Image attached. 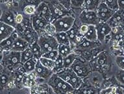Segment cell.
I'll return each instance as SVG.
<instances>
[{
  "label": "cell",
  "instance_id": "obj_1",
  "mask_svg": "<svg viewBox=\"0 0 124 94\" xmlns=\"http://www.w3.org/2000/svg\"><path fill=\"white\" fill-rule=\"evenodd\" d=\"M47 84L55 94H73L75 91L69 84L58 77L55 73H53L48 79Z\"/></svg>",
  "mask_w": 124,
  "mask_h": 94
},
{
  "label": "cell",
  "instance_id": "obj_2",
  "mask_svg": "<svg viewBox=\"0 0 124 94\" xmlns=\"http://www.w3.org/2000/svg\"><path fill=\"white\" fill-rule=\"evenodd\" d=\"M1 64L9 70H16L22 64L21 53L14 51H3V60Z\"/></svg>",
  "mask_w": 124,
  "mask_h": 94
},
{
  "label": "cell",
  "instance_id": "obj_3",
  "mask_svg": "<svg viewBox=\"0 0 124 94\" xmlns=\"http://www.w3.org/2000/svg\"><path fill=\"white\" fill-rule=\"evenodd\" d=\"M55 74L68 84H69L75 90H78L83 84V79L78 77L70 68L64 69Z\"/></svg>",
  "mask_w": 124,
  "mask_h": 94
},
{
  "label": "cell",
  "instance_id": "obj_4",
  "mask_svg": "<svg viewBox=\"0 0 124 94\" xmlns=\"http://www.w3.org/2000/svg\"><path fill=\"white\" fill-rule=\"evenodd\" d=\"M38 43L40 47L42 55L53 50H57L59 47V43L56 40L55 36H50L46 33L39 36Z\"/></svg>",
  "mask_w": 124,
  "mask_h": 94
},
{
  "label": "cell",
  "instance_id": "obj_5",
  "mask_svg": "<svg viewBox=\"0 0 124 94\" xmlns=\"http://www.w3.org/2000/svg\"><path fill=\"white\" fill-rule=\"evenodd\" d=\"M75 22V18L71 15H68L55 19L51 23L55 27L57 33H60V32L66 33L72 27Z\"/></svg>",
  "mask_w": 124,
  "mask_h": 94
},
{
  "label": "cell",
  "instance_id": "obj_6",
  "mask_svg": "<svg viewBox=\"0 0 124 94\" xmlns=\"http://www.w3.org/2000/svg\"><path fill=\"white\" fill-rule=\"evenodd\" d=\"M70 68L82 79L86 77L90 72L89 64L85 60L83 59V58L79 57L75 59L74 62L70 66Z\"/></svg>",
  "mask_w": 124,
  "mask_h": 94
},
{
  "label": "cell",
  "instance_id": "obj_7",
  "mask_svg": "<svg viewBox=\"0 0 124 94\" xmlns=\"http://www.w3.org/2000/svg\"><path fill=\"white\" fill-rule=\"evenodd\" d=\"M79 20L82 24L87 25H96L100 22L96 11L91 10H82L79 15Z\"/></svg>",
  "mask_w": 124,
  "mask_h": 94
},
{
  "label": "cell",
  "instance_id": "obj_8",
  "mask_svg": "<svg viewBox=\"0 0 124 94\" xmlns=\"http://www.w3.org/2000/svg\"><path fill=\"white\" fill-rule=\"evenodd\" d=\"M31 21L33 28L39 35L44 34L45 27L46 25L49 23V21L37 14L32 15V16L31 17Z\"/></svg>",
  "mask_w": 124,
  "mask_h": 94
},
{
  "label": "cell",
  "instance_id": "obj_9",
  "mask_svg": "<svg viewBox=\"0 0 124 94\" xmlns=\"http://www.w3.org/2000/svg\"><path fill=\"white\" fill-rule=\"evenodd\" d=\"M96 12L100 22H107L108 20L112 16L116 11L108 8L107 5L103 1H102L100 3Z\"/></svg>",
  "mask_w": 124,
  "mask_h": 94
},
{
  "label": "cell",
  "instance_id": "obj_10",
  "mask_svg": "<svg viewBox=\"0 0 124 94\" xmlns=\"http://www.w3.org/2000/svg\"><path fill=\"white\" fill-rule=\"evenodd\" d=\"M47 5H49V7L50 8V10H51L52 21L55 19L70 15V10L64 8L57 1V3H52V1H51V3H49Z\"/></svg>",
  "mask_w": 124,
  "mask_h": 94
},
{
  "label": "cell",
  "instance_id": "obj_11",
  "mask_svg": "<svg viewBox=\"0 0 124 94\" xmlns=\"http://www.w3.org/2000/svg\"><path fill=\"white\" fill-rule=\"evenodd\" d=\"M96 31L98 35V40L100 43H103L107 36L112 32V27L107 22H100L96 25Z\"/></svg>",
  "mask_w": 124,
  "mask_h": 94
},
{
  "label": "cell",
  "instance_id": "obj_12",
  "mask_svg": "<svg viewBox=\"0 0 124 94\" xmlns=\"http://www.w3.org/2000/svg\"><path fill=\"white\" fill-rule=\"evenodd\" d=\"M34 72L36 75L37 79L48 80L53 74V71L44 66L40 62L39 60L36 64Z\"/></svg>",
  "mask_w": 124,
  "mask_h": 94
},
{
  "label": "cell",
  "instance_id": "obj_13",
  "mask_svg": "<svg viewBox=\"0 0 124 94\" xmlns=\"http://www.w3.org/2000/svg\"><path fill=\"white\" fill-rule=\"evenodd\" d=\"M35 14H37L39 16L44 18L51 22L52 21V16H51V10L49 7V5L46 2H42L36 8V12Z\"/></svg>",
  "mask_w": 124,
  "mask_h": 94
},
{
  "label": "cell",
  "instance_id": "obj_14",
  "mask_svg": "<svg viewBox=\"0 0 124 94\" xmlns=\"http://www.w3.org/2000/svg\"><path fill=\"white\" fill-rule=\"evenodd\" d=\"M107 23L112 28L116 27H120L124 23V15L122 10L116 11L112 16L110 18Z\"/></svg>",
  "mask_w": 124,
  "mask_h": 94
},
{
  "label": "cell",
  "instance_id": "obj_15",
  "mask_svg": "<svg viewBox=\"0 0 124 94\" xmlns=\"http://www.w3.org/2000/svg\"><path fill=\"white\" fill-rule=\"evenodd\" d=\"M37 78L35 72L25 73L23 76L22 84L26 88H32L37 84Z\"/></svg>",
  "mask_w": 124,
  "mask_h": 94
},
{
  "label": "cell",
  "instance_id": "obj_16",
  "mask_svg": "<svg viewBox=\"0 0 124 94\" xmlns=\"http://www.w3.org/2000/svg\"><path fill=\"white\" fill-rule=\"evenodd\" d=\"M14 31L15 28L0 22V42L10 36Z\"/></svg>",
  "mask_w": 124,
  "mask_h": 94
},
{
  "label": "cell",
  "instance_id": "obj_17",
  "mask_svg": "<svg viewBox=\"0 0 124 94\" xmlns=\"http://www.w3.org/2000/svg\"><path fill=\"white\" fill-rule=\"evenodd\" d=\"M0 22H2L10 26H12L14 28L16 27L17 23L15 21V16L14 13L10 10L2 12V15L0 18Z\"/></svg>",
  "mask_w": 124,
  "mask_h": 94
},
{
  "label": "cell",
  "instance_id": "obj_18",
  "mask_svg": "<svg viewBox=\"0 0 124 94\" xmlns=\"http://www.w3.org/2000/svg\"><path fill=\"white\" fill-rule=\"evenodd\" d=\"M18 37H19V35L17 33V31L15 30L10 36L1 42H0V48L1 49L2 51H10L15 40Z\"/></svg>",
  "mask_w": 124,
  "mask_h": 94
},
{
  "label": "cell",
  "instance_id": "obj_19",
  "mask_svg": "<svg viewBox=\"0 0 124 94\" xmlns=\"http://www.w3.org/2000/svg\"><path fill=\"white\" fill-rule=\"evenodd\" d=\"M98 42H92L87 40L85 38H84L80 43L75 45V47L77 49H79L81 51H83V50H90L92 49L99 47L100 43H98Z\"/></svg>",
  "mask_w": 124,
  "mask_h": 94
},
{
  "label": "cell",
  "instance_id": "obj_20",
  "mask_svg": "<svg viewBox=\"0 0 124 94\" xmlns=\"http://www.w3.org/2000/svg\"><path fill=\"white\" fill-rule=\"evenodd\" d=\"M29 46H30L29 43L26 40H25L24 39L19 36L15 40L10 51H17V52L21 53L29 47Z\"/></svg>",
  "mask_w": 124,
  "mask_h": 94
},
{
  "label": "cell",
  "instance_id": "obj_21",
  "mask_svg": "<svg viewBox=\"0 0 124 94\" xmlns=\"http://www.w3.org/2000/svg\"><path fill=\"white\" fill-rule=\"evenodd\" d=\"M103 0H85L82 6V10L96 11L99 5Z\"/></svg>",
  "mask_w": 124,
  "mask_h": 94
},
{
  "label": "cell",
  "instance_id": "obj_22",
  "mask_svg": "<svg viewBox=\"0 0 124 94\" xmlns=\"http://www.w3.org/2000/svg\"><path fill=\"white\" fill-rule=\"evenodd\" d=\"M84 37L87 40L92 42H97L98 40V35L96 31V25H88V30L86 33Z\"/></svg>",
  "mask_w": 124,
  "mask_h": 94
},
{
  "label": "cell",
  "instance_id": "obj_23",
  "mask_svg": "<svg viewBox=\"0 0 124 94\" xmlns=\"http://www.w3.org/2000/svg\"><path fill=\"white\" fill-rule=\"evenodd\" d=\"M49 86L47 84H36L32 88H31V94H43L49 90Z\"/></svg>",
  "mask_w": 124,
  "mask_h": 94
},
{
  "label": "cell",
  "instance_id": "obj_24",
  "mask_svg": "<svg viewBox=\"0 0 124 94\" xmlns=\"http://www.w3.org/2000/svg\"><path fill=\"white\" fill-rule=\"evenodd\" d=\"M79 33V27H78L77 25L75 24V22L74 23L71 29H70L68 31L66 32V34L68 35V37L69 38V40L70 42L71 45H74L75 42V37L78 35V33Z\"/></svg>",
  "mask_w": 124,
  "mask_h": 94
},
{
  "label": "cell",
  "instance_id": "obj_25",
  "mask_svg": "<svg viewBox=\"0 0 124 94\" xmlns=\"http://www.w3.org/2000/svg\"><path fill=\"white\" fill-rule=\"evenodd\" d=\"M39 60L35 58H32L27 62H25L23 64V68L24 70L25 73H31V72H34L35 69V66L37 64V62Z\"/></svg>",
  "mask_w": 124,
  "mask_h": 94
},
{
  "label": "cell",
  "instance_id": "obj_26",
  "mask_svg": "<svg viewBox=\"0 0 124 94\" xmlns=\"http://www.w3.org/2000/svg\"><path fill=\"white\" fill-rule=\"evenodd\" d=\"M59 44H64V45H71L68 35L65 32L57 33L54 36Z\"/></svg>",
  "mask_w": 124,
  "mask_h": 94
},
{
  "label": "cell",
  "instance_id": "obj_27",
  "mask_svg": "<svg viewBox=\"0 0 124 94\" xmlns=\"http://www.w3.org/2000/svg\"><path fill=\"white\" fill-rule=\"evenodd\" d=\"M79 56L77 55L76 53L74 52H72L68 55L63 58V62H64V68L66 69V68H70V66L72 65V64L74 62L75 59L78 57Z\"/></svg>",
  "mask_w": 124,
  "mask_h": 94
},
{
  "label": "cell",
  "instance_id": "obj_28",
  "mask_svg": "<svg viewBox=\"0 0 124 94\" xmlns=\"http://www.w3.org/2000/svg\"><path fill=\"white\" fill-rule=\"evenodd\" d=\"M58 52L60 55L62 57H65L69 54L72 53V47L71 45H64V44H59L58 47Z\"/></svg>",
  "mask_w": 124,
  "mask_h": 94
},
{
  "label": "cell",
  "instance_id": "obj_29",
  "mask_svg": "<svg viewBox=\"0 0 124 94\" xmlns=\"http://www.w3.org/2000/svg\"><path fill=\"white\" fill-rule=\"evenodd\" d=\"M29 47H30L31 51L33 52V57L38 60H39L42 57V51H41L40 47L38 43V41L35 42V43H32L31 45H30Z\"/></svg>",
  "mask_w": 124,
  "mask_h": 94
},
{
  "label": "cell",
  "instance_id": "obj_30",
  "mask_svg": "<svg viewBox=\"0 0 124 94\" xmlns=\"http://www.w3.org/2000/svg\"><path fill=\"white\" fill-rule=\"evenodd\" d=\"M64 69V68L63 57L60 55H59L58 57L55 60V67H54L53 70V73H59V72H60Z\"/></svg>",
  "mask_w": 124,
  "mask_h": 94
},
{
  "label": "cell",
  "instance_id": "obj_31",
  "mask_svg": "<svg viewBox=\"0 0 124 94\" xmlns=\"http://www.w3.org/2000/svg\"><path fill=\"white\" fill-rule=\"evenodd\" d=\"M32 58L34 57H33V52L31 51L30 47H28L27 49L21 52V64H23L25 62Z\"/></svg>",
  "mask_w": 124,
  "mask_h": 94
},
{
  "label": "cell",
  "instance_id": "obj_32",
  "mask_svg": "<svg viewBox=\"0 0 124 94\" xmlns=\"http://www.w3.org/2000/svg\"><path fill=\"white\" fill-rule=\"evenodd\" d=\"M39 61L44 66L53 71V68L55 67V60H52L46 58L41 57L39 59Z\"/></svg>",
  "mask_w": 124,
  "mask_h": 94
},
{
  "label": "cell",
  "instance_id": "obj_33",
  "mask_svg": "<svg viewBox=\"0 0 124 94\" xmlns=\"http://www.w3.org/2000/svg\"><path fill=\"white\" fill-rule=\"evenodd\" d=\"M107 55L105 52H101L100 53L97 57L96 59V63L98 64L99 66H103L107 63Z\"/></svg>",
  "mask_w": 124,
  "mask_h": 94
},
{
  "label": "cell",
  "instance_id": "obj_34",
  "mask_svg": "<svg viewBox=\"0 0 124 94\" xmlns=\"http://www.w3.org/2000/svg\"><path fill=\"white\" fill-rule=\"evenodd\" d=\"M107 6L112 9L114 11H118L119 10V7H118V0H103V1Z\"/></svg>",
  "mask_w": 124,
  "mask_h": 94
},
{
  "label": "cell",
  "instance_id": "obj_35",
  "mask_svg": "<svg viewBox=\"0 0 124 94\" xmlns=\"http://www.w3.org/2000/svg\"><path fill=\"white\" fill-rule=\"evenodd\" d=\"M59 52L58 50H53V51H49L46 53H44L42 55V57L46 58H49L52 60H55L56 58L58 57L59 56Z\"/></svg>",
  "mask_w": 124,
  "mask_h": 94
},
{
  "label": "cell",
  "instance_id": "obj_36",
  "mask_svg": "<svg viewBox=\"0 0 124 94\" xmlns=\"http://www.w3.org/2000/svg\"><path fill=\"white\" fill-rule=\"evenodd\" d=\"M45 33L48 35H50V36H53L57 33L55 27L51 22L48 23L46 25V26L45 27Z\"/></svg>",
  "mask_w": 124,
  "mask_h": 94
},
{
  "label": "cell",
  "instance_id": "obj_37",
  "mask_svg": "<svg viewBox=\"0 0 124 94\" xmlns=\"http://www.w3.org/2000/svg\"><path fill=\"white\" fill-rule=\"evenodd\" d=\"M36 12V7L33 5H25L23 8V12L27 15H33Z\"/></svg>",
  "mask_w": 124,
  "mask_h": 94
},
{
  "label": "cell",
  "instance_id": "obj_38",
  "mask_svg": "<svg viewBox=\"0 0 124 94\" xmlns=\"http://www.w3.org/2000/svg\"><path fill=\"white\" fill-rule=\"evenodd\" d=\"M97 90L94 88H83L77 92V94H96Z\"/></svg>",
  "mask_w": 124,
  "mask_h": 94
},
{
  "label": "cell",
  "instance_id": "obj_39",
  "mask_svg": "<svg viewBox=\"0 0 124 94\" xmlns=\"http://www.w3.org/2000/svg\"><path fill=\"white\" fill-rule=\"evenodd\" d=\"M85 0H70L71 1V8L75 9H79L81 8Z\"/></svg>",
  "mask_w": 124,
  "mask_h": 94
},
{
  "label": "cell",
  "instance_id": "obj_40",
  "mask_svg": "<svg viewBox=\"0 0 124 94\" xmlns=\"http://www.w3.org/2000/svg\"><path fill=\"white\" fill-rule=\"evenodd\" d=\"M115 62L120 70H124V57L118 56L115 58Z\"/></svg>",
  "mask_w": 124,
  "mask_h": 94
},
{
  "label": "cell",
  "instance_id": "obj_41",
  "mask_svg": "<svg viewBox=\"0 0 124 94\" xmlns=\"http://www.w3.org/2000/svg\"><path fill=\"white\" fill-rule=\"evenodd\" d=\"M57 1L68 10H70L71 8V1L70 0H57Z\"/></svg>",
  "mask_w": 124,
  "mask_h": 94
},
{
  "label": "cell",
  "instance_id": "obj_42",
  "mask_svg": "<svg viewBox=\"0 0 124 94\" xmlns=\"http://www.w3.org/2000/svg\"><path fill=\"white\" fill-rule=\"evenodd\" d=\"M25 2L28 3V5H33L35 6L36 8L37 7L39 6V4L42 3V0H24Z\"/></svg>",
  "mask_w": 124,
  "mask_h": 94
},
{
  "label": "cell",
  "instance_id": "obj_43",
  "mask_svg": "<svg viewBox=\"0 0 124 94\" xmlns=\"http://www.w3.org/2000/svg\"><path fill=\"white\" fill-rule=\"evenodd\" d=\"M88 30V25H87L82 24L79 26V33L83 36H85L86 33H87Z\"/></svg>",
  "mask_w": 124,
  "mask_h": 94
},
{
  "label": "cell",
  "instance_id": "obj_44",
  "mask_svg": "<svg viewBox=\"0 0 124 94\" xmlns=\"http://www.w3.org/2000/svg\"><path fill=\"white\" fill-rule=\"evenodd\" d=\"M15 21L17 24H20L23 22V16L22 14H18L15 16Z\"/></svg>",
  "mask_w": 124,
  "mask_h": 94
},
{
  "label": "cell",
  "instance_id": "obj_45",
  "mask_svg": "<svg viewBox=\"0 0 124 94\" xmlns=\"http://www.w3.org/2000/svg\"><path fill=\"white\" fill-rule=\"evenodd\" d=\"M122 72L119 75H118V79L120 80L122 84H124V70H122Z\"/></svg>",
  "mask_w": 124,
  "mask_h": 94
},
{
  "label": "cell",
  "instance_id": "obj_46",
  "mask_svg": "<svg viewBox=\"0 0 124 94\" xmlns=\"http://www.w3.org/2000/svg\"><path fill=\"white\" fill-rule=\"evenodd\" d=\"M118 7L120 10H124V0H118Z\"/></svg>",
  "mask_w": 124,
  "mask_h": 94
},
{
  "label": "cell",
  "instance_id": "obj_47",
  "mask_svg": "<svg viewBox=\"0 0 124 94\" xmlns=\"http://www.w3.org/2000/svg\"><path fill=\"white\" fill-rule=\"evenodd\" d=\"M105 94H116V88H108L105 90Z\"/></svg>",
  "mask_w": 124,
  "mask_h": 94
},
{
  "label": "cell",
  "instance_id": "obj_48",
  "mask_svg": "<svg viewBox=\"0 0 124 94\" xmlns=\"http://www.w3.org/2000/svg\"><path fill=\"white\" fill-rule=\"evenodd\" d=\"M119 45L120 46V49H122V51L124 52V40L119 42Z\"/></svg>",
  "mask_w": 124,
  "mask_h": 94
},
{
  "label": "cell",
  "instance_id": "obj_49",
  "mask_svg": "<svg viewBox=\"0 0 124 94\" xmlns=\"http://www.w3.org/2000/svg\"><path fill=\"white\" fill-rule=\"evenodd\" d=\"M43 94H55V93L53 91V90L51 89L50 87H49V90H47V92H46L45 93H44Z\"/></svg>",
  "mask_w": 124,
  "mask_h": 94
},
{
  "label": "cell",
  "instance_id": "obj_50",
  "mask_svg": "<svg viewBox=\"0 0 124 94\" xmlns=\"http://www.w3.org/2000/svg\"><path fill=\"white\" fill-rule=\"evenodd\" d=\"M18 1V0H5V1H8V2H12V1Z\"/></svg>",
  "mask_w": 124,
  "mask_h": 94
},
{
  "label": "cell",
  "instance_id": "obj_51",
  "mask_svg": "<svg viewBox=\"0 0 124 94\" xmlns=\"http://www.w3.org/2000/svg\"><path fill=\"white\" fill-rule=\"evenodd\" d=\"M2 10H1V8H0V18H1V15H2Z\"/></svg>",
  "mask_w": 124,
  "mask_h": 94
},
{
  "label": "cell",
  "instance_id": "obj_52",
  "mask_svg": "<svg viewBox=\"0 0 124 94\" xmlns=\"http://www.w3.org/2000/svg\"><path fill=\"white\" fill-rule=\"evenodd\" d=\"M4 1H5V0H0V3H3Z\"/></svg>",
  "mask_w": 124,
  "mask_h": 94
},
{
  "label": "cell",
  "instance_id": "obj_53",
  "mask_svg": "<svg viewBox=\"0 0 124 94\" xmlns=\"http://www.w3.org/2000/svg\"><path fill=\"white\" fill-rule=\"evenodd\" d=\"M2 50H1V48H0V53H1V52H2Z\"/></svg>",
  "mask_w": 124,
  "mask_h": 94
},
{
  "label": "cell",
  "instance_id": "obj_54",
  "mask_svg": "<svg viewBox=\"0 0 124 94\" xmlns=\"http://www.w3.org/2000/svg\"><path fill=\"white\" fill-rule=\"evenodd\" d=\"M123 13H124V10H123Z\"/></svg>",
  "mask_w": 124,
  "mask_h": 94
}]
</instances>
